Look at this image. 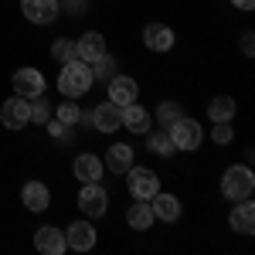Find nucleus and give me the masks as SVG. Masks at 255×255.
<instances>
[{
    "label": "nucleus",
    "instance_id": "24",
    "mask_svg": "<svg viewBox=\"0 0 255 255\" xmlns=\"http://www.w3.org/2000/svg\"><path fill=\"white\" fill-rule=\"evenodd\" d=\"M174 139L167 136V129L157 133V136H150V153H157V157H174Z\"/></svg>",
    "mask_w": 255,
    "mask_h": 255
},
{
    "label": "nucleus",
    "instance_id": "15",
    "mask_svg": "<svg viewBox=\"0 0 255 255\" xmlns=\"http://www.w3.org/2000/svg\"><path fill=\"white\" fill-rule=\"evenodd\" d=\"M20 201H24L27 211H44L48 201H51V194H48V187H44L41 180H27L24 191H20Z\"/></svg>",
    "mask_w": 255,
    "mask_h": 255
},
{
    "label": "nucleus",
    "instance_id": "10",
    "mask_svg": "<svg viewBox=\"0 0 255 255\" xmlns=\"http://www.w3.org/2000/svg\"><path fill=\"white\" fill-rule=\"evenodd\" d=\"M136 96H139V89L129 75H113L109 79V102H116L119 109L129 106V102H136Z\"/></svg>",
    "mask_w": 255,
    "mask_h": 255
},
{
    "label": "nucleus",
    "instance_id": "22",
    "mask_svg": "<svg viewBox=\"0 0 255 255\" xmlns=\"http://www.w3.org/2000/svg\"><path fill=\"white\" fill-rule=\"evenodd\" d=\"M208 116L215 123H232L235 119V99L232 96H215L208 102Z\"/></svg>",
    "mask_w": 255,
    "mask_h": 255
},
{
    "label": "nucleus",
    "instance_id": "14",
    "mask_svg": "<svg viewBox=\"0 0 255 255\" xmlns=\"http://www.w3.org/2000/svg\"><path fill=\"white\" fill-rule=\"evenodd\" d=\"M143 41L150 51H170L174 48V31L167 24H146L143 27Z\"/></svg>",
    "mask_w": 255,
    "mask_h": 255
},
{
    "label": "nucleus",
    "instance_id": "17",
    "mask_svg": "<svg viewBox=\"0 0 255 255\" xmlns=\"http://www.w3.org/2000/svg\"><path fill=\"white\" fill-rule=\"evenodd\" d=\"M150 208H153V218H160V221H177L180 218V201H177L174 194H153L150 197Z\"/></svg>",
    "mask_w": 255,
    "mask_h": 255
},
{
    "label": "nucleus",
    "instance_id": "28",
    "mask_svg": "<svg viewBox=\"0 0 255 255\" xmlns=\"http://www.w3.org/2000/svg\"><path fill=\"white\" fill-rule=\"evenodd\" d=\"M58 119L65 123V126H75V123L82 119V109L75 106V102H72V99H68V102H61V109H58Z\"/></svg>",
    "mask_w": 255,
    "mask_h": 255
},
{
    "label": "nucleus",
    "instance_id": "2",
    "mask_svg": "<svg viewBox=\"0 0 255 255\" xmlns=\"http://www.w3.org/2000/svg\"><path fill=\"white\" fill-rule=\"evenodd\" d=\"M255 187V174L249 167H228L225 177H221V194L228 197V201H242V197H249Z\"/></svg>",
    "mask_w": 255,
    "mask_h": 255
},
{
    "label": "nucleus",
    "instance_id": "29",
    "mask_svg": "<svg viewBox=\"0 0 255 255\" xmlns=\"http://www.w3.org/2000/svg\"><path fill=\"white\" fill-rule=\"evenodd\" d=\"M44 126L51 129V136H55V139H68V136H72V126H65L61 119H48Z\"/></svg>",
    "mask_w": 255,
    "mask_h": 255
},
{
    "label": "nucleus",
    "instance_id": "8",
    "mask_svg": "<svg viewBox=\"0 0 255 255\" xmlns=\"http://www.w3.org/2000/svg\"><path fill=\"white\" fill-rule=\"evenodd\" d=\"M65 242L75 252H89V249H96V228L89 221H72L68 232H65Z\"/></svg>",
    "mask_w": 255,
    "mask_h": 255
},
{
    "label": "nucleus",
    "instance_id": "20",
    "mask_svg": "<svg viewBox=\"0 0 255 255\" xmlns=\"http://www.w3.org/2000/svg\"><path fill=\"white\" fill-rule=\"evenodd\" d=\"M123 126L129 133H146L150 129V113L136 102H129V106H123Z\"/></svg>",
    "mask_w": 255,
    "mask_h": 255
},
{
    "label": "nucleus",
    "instance_id": "13",
    "mask_svg": "<svg viewBox=\"0 0 255 255\" xmlns=\"http://www.w3.org/2000/svg\"><path fill=\"white\" fill-rule=\"evenodd\" d=\"M34 245H38V252H44V255H61L65 249H68L65 232H58V228H48V225L34 232Z\"/></svg>",
    "mask_w": 255,
    "mask_h": 255
},
{
    "label": "nucleus",
    "instance_id": "6",
    "mask_svg": "<svg viewBox=\"0 0 255 255\" xmlns=\"http://www.w3.org/2000/svg\"><path fill=\"white\" fill-rule=\"evenodd\" d=\"M79 208L85 211L89 218H99V215H106V208H109V194L99 187V180L96 184H85L82 187V194H79Z\"/></svg>",
    "mask_w": 255,
    "mask_h": 255
},
{
    "label": "nucleus",
    "instance_id": "31",
    "mask_svg": "<svg viewBox=\"0 0 255 255\" xmlns=\"http://www.w3.org/2000/svg\"><path fill=\"white\" fill-rule=\"evenodd\" d=\"M65 7H68L75 17H79V14H85V0H65Z\"/></svg>",
    "mask_w": 255,
    "mask_h": 255
},
{
    "label": "nucleus",
    "instance_id": "18",
    "mask_svg": "<svg viewBox=\"0 0 255 255\" xmlns=\"http://www.w3.org/2000/svg\"><path fill=\"white\" fill-rule=\"evenodd\" d=\"M228 221H232V228H235L238 235H252V232H255V204L242 197V204L232 211V218H228Z\"/></svg>",
    "mask_w": 255,
    "mask_h": 255
},
{
    "label": "nucleus",
    "instance_id": "19",
    "mask_svg": "<svg viewBox=\"0 0 255 255\" xmlns=\"http://www.w3.org/2000/svg\"><path fill=\"white\" fill-rule=\"evenodd\" d=\"M106 167H109L113 174H126V170L133 167V146H126V143H113L109 153H106Z\"/></svg>",
    "mask_w": 255,
    "mask_h": 255
},
{
    "label": "nucleus",
    "instance_id": "26",
    "mask_svg": "<svg viewBox=\"0 0 255 255\" xmlns=\"http://www.w3.org/2000/svg\"><path fill=\"white\" fill-rule=\"evenodd\" d=\"M116 75V58L113 55H102L92 61V79H113Z\"/></svg>",
    "mask_w": 255,
    "mask_h": 255
},
{
    "label": "nucleus",
    "instance_id": "21",
    "mask_svg": "<svg viewBox=\"0 0 255 255\" xmlns=\"http://www.w3.org/2000/svg\"><path fill=\"white\" fill-rule=\"evenodd\" d=\"M126 221H129V228L146 232V228L153 225V208H150V201H136V204L126 211Z\"/></svg>",
    "mask_w": 255,
    "mask_h": 255
},
{
    "label": "nucleus",
    "instance_id": "30",
    "mask_svg": "<svg viewBox=\"0 0 255 255\" xmlns=\"http://www.w3.org/2000/svg\"><path fill=\"white\" fill-rule=\"evenodd\" d=\"M211 139H215V143H232V126H228V123H218Z\"/></svg>",
    "mask_w": 255,
    "mask_h": 255
},
{
    "label": "nucleus",
    "instance_id": "11",
    "mask_svg": "<svg viewBox=\"0 0 255 255\" xmlns=\"http://www.w3.org/2000/svg\"><path fill=\"white\" fill-rule=\"evenodd\" d=\"M92 123H96L99 133H116L119 126H123V109H119L116 102H102L92 113Z\"/></svg>",
    "mask_w": 255,
    "mask_h": 255
},
{
    "label": "nucleus",
    "instance_id": "7",
    "mask_svg": "<svg viewBox=\"0 0 255 255\" xmlns=\"http://www.w3.org/2000/svg\"><path fill=\"white\" fill-rule=\"evenodd\" d=\"M20 10H24V17L34 20V24H51V20L58 17V0H20Z\"/></svg>",
    "mask_w": 255,
    "mask_h": 255
},
{
    "label": "nucleus",
    "instance_id": "16",
    "mask_svg": "<svg viewBox=\"0 0 255 255\" xmlns=\"http://www.w3.org/2000/svg\"><path fill=\"white\" fill-rule=\"evenodd\" d=\"M102 160L96 157V153H79L75 157V177H79L82 184H96L99 177H102Z\"/></svg>",
    "mask_w": 255,
    "mask_h": 255
},
{
    "label": "nucleus",
    "instance_id": "5",
    "mask_svg": "<svg viewBox=\"0 0 255 255\" xmlns=\"http://www.w3.org/2000/svg\"><path fill=\"white\" fill-rule=\"evenodd\" d=\"M0 123L7 126V129H20V126H27L31 123V102L27 99H7L3 106H0Z\"/></svg>",
    "mask_w": 255,
    "mask_h": 255
},
{
    "label": "nucleus",
    "instance_id": "9",
    "mask_svg": "<svg viewBox=\"0 0 255 255\" xmlns=\"http://www.w3.org/2000/svg\"><path fill=\"white\" fill-rule=\"evenodd\" d=\"M14 92L20 99H34L44 92V75H41L38 68H20L17 75H14Z\"/></svg>",
    "mask_w": 255,
    "mask_h": 255
},
{
    "label": "nucleus",
    "instance_id": "32",
    "mask_svg": "<svg viewBox=\"0 0 255 255\" xmlns=\"http://www.w3.org/2000/svg\"><path fill=\"white\" fill-rule=\"evenodd\" d=\"M242 51H245V55H252V51H255V41H252V34H242Z\"/></svg>",
    "mask_w": 255,
    "mask_h": 255
},
{
    "label": "nucleus",
    "instance_id": "4",
    "mask_svg": "<svg viewBox=\"0 0 255 255\" xmlns=\"http://www.w3.org/2000/svg\"><path fill=\"white\" fill-rule=\"evenodd\" d=\"M126 174H129V180H126V184H129V194L136 197V201H150V197L160 191V180H157L153 170H146V167H129Z\"/></svg>",
    "mask_w": 255,
    "mask_h": 255
},
{
    "label": "nucleus",
    "instance_id": "25",
    "mask_svg": "<svg viewBox=\"0 0 255 255\" xmlns=\"http://www.w3.org/2000/svg\"><path fill=\"white\" fill-rule=\"evenodd\" d=\"M51 55H55V61H75L79 58V51H75V41L72 38H61V41H55V48H51Z\"/></svg>",
    "mask_w": 255,
    "mask_h": 255
},
{
    "label": "nucleus",
    "instance_id": "3",
    "mask_svg": "<svg viewBox=\"0 0 255 255\" xmlns=\"http://www.w3.org/2000/svg\"><path fill=\"white\" fill-rule=\"evenodd\" d=\"M167 136L174 139V146H177V150H197V146H201V139H204V129L197 126L194 119L177 116L174 123L167 126Z\"/></svg>",
    "mask_w": 255,
    "mask_h": 255
},
{
    "label": "nucleus",
    "instance_id": "23",
    "mask_svg": "<svg viewBox=\"0 0 255 255\" xmlns=\"http://www.w3.org/2000/svg\"><path fill=\"white\" fill-rule=\"evenodd\" d=\"M48 116H51V102L44 99V92H41V96L31 99V123L44 126V123H48Z\"/></svg>",
    "mask_w": 255,
    "mask_h": 255
},
{
    "label": "nucleus",
    "instance_id": "12",
    "mask_svg": "<svg viewBox=\"0 0 255 255\" xmlns=\"http://www.w3.org/2000/svg\"><path fill=\"white\" fill-rule=\"evenodd\" d=\"M75 51H79V61L92 65L96 58L106 55V38H102L99 31H89V34H82V38L75 41Z\"/></svg>",
    "mask_w": 255,
    "mask_h": 255
},
{
    "label": "nucleus",
    "instance_id": "27",
    "mask_svg": "<svg viewBox=\"0 0 255 255\" xmlns=\"http://www.w3.org/2000/svg\"><path fill=\"white\" fill-rule=\"evenodd\" d=\"M177 116H184L177 102H160V109H157V119H160V126H163V129H167V126H170V123H174Z\"/></svg>",
    "mask_w": 255,
    "mask_h": 255
},
{
    "label": "nucleus",
    "instance_id": "33",
    "mask_svg": "<svg viewBox=\"0 0 255 255\" xmlns=\"http://www.w3.org/2000/svg\"><path fill=\"white\" fill-rule=\"evenodd\" d=\"M232 3H235L238 10H252V7H255V0H232Z\"/></svg>",
    "mask_w": 255,
    "mask_h": 255
},
{
    "label": "nucleus",
    "instance_id": "1",
    "mask_svg": "<svg viewBox=\"0 0 255 255\" xmlns=\"http://www.w3.org/2000/svg\"><path fill=\"white\" fill-rule=\"evenodd\" d=\"M89 85H92V68L79 58L65 61V68L58 75V92H65V99H79L89 92Z\"/></svg>",
    "mask_w": 255,
    "mask_h": 255
}]
</instances>
